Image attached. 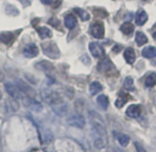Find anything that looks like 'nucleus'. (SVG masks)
Instances as JSON below:
<instances>
[{"label": "nucleus", "mask_w": 156, "mask_h": 152, "mask_svg": "<svg viewBox=\"0 0 156 152\" xmlns=\"http://www.w3.org/2000/svg\"><path fill=\"white\" fill-rule=\"evenodd\" d=\"M123 56H124L125 61H126V63H129V64H133L136 60V53L133 48H131V47L126 48V49L124 50Z\"/></svg>", "instance_id": "4468645a"}, {"label": "nucleus", "mask_w": 156, "mask_h": 152, "mask_svg": "<svg viewBox=\"0 0 156 152\" xmlns=\"http://www.w3.org/2000/svg\"><path fill=\"white\" fill-rule=\"evenodd\" d=\"M35 67H36L38 70L44 71V72H48V71H51V70H53V65H52V64L50 63V62H48V61L38 62V63H36Z\"/></svg>", "instance_id": "ddd939ff"}, {"label": "nucleus", "mask_w": 156, "mask_h": 152, "mask_svg": "<svg viewBox=\"0 0 156 152\" xmlns=\"http://www.w3.org/2000/svg\"><path fill=\"white\" fill-rule=\"evenodd\" d=\"M41 3L44 4H51L52 2H53V0H41Z\"/></svg>", "instance_id": "f704fd0d"}, {"label": "nucleus", "mask_w": 156, "mask_h": 152, "mask_svg": "<svg viewBox=\"0 0 156 152\" xmlns=\"http://www.w3.org/2000/svg\"><path fill=\"white\" fill-rule=\"evenodd\" d=\"M118 140H119V144L123 147H126L129 143V137L127 135H124V134H121V135L118 137Z\"/></svg>", "instance_id": "c85d7f7f"}, {"label": "nucleus", "mask_w": 156, "mask_h": 152, "mask_svg": "<svg viewBox=\"0 0 156 152\" xmlns=\"http://www.w3.org/2000/svg\"><path fill=\"white\" fill-rule=\"evenodd\" d=\"M103 89L101 83L99 82H93L90 85H89V92H90L91 95H97L98 92H100Z\"/></svg>", "instance_id": "393cba45"}, {"label": "nucleus", "mask_w": 156, "mask_h": 152, "mask_svg": "<svg viewBox=\"0 0 156 152\" xmlns=\"http://www.w3.org/2000/svg\"><path fill=\"white\" fill-rule=\"evenodd\" d=\"M19 1H20L21 3H23V6L29 5V4H30V1H29V0H19Z\"/></svg>", "instance_id": "72a5a7b5"}, {"label": "nucleus", "mask_w": 156, "mask_h": 152, "mask_svg": "<svg viewBox=\"0 0 156 152\" xmlns=\"http://www.w3.org/2000/svg\"><path fill=\"white\" fill-rule=\"evenodd\" d=\"M153 37H154V39H155V41H156V31H155L154 33H153Z\"/></svg>", "instance_id": "e433bc0d"}, {"label": "nucleus", "mask_w": 156, "mask_h": 152, "mask_svg": "<svg viewBox=\"0 0 156 152\" xmlns=\"http://www.w3.org/2000/svg\"><path fill=\"white\" fill-rule=\"evenodd\" d=\"M41 50H43V53L50 59H58L61 56V51L54 42L43 43L41 44Z\"/></svg>", "instance_id": "f03ea898"}, {"label": "nucleus", "mask_w": 156, "mask_h": 152, "mask_svg": "<svg viewBox=\"0 0 156 152\" xmlns=\"http://www.w3.org/2000/svg\"><path fill=\"white\" fill-rule=\"evenodd\" d=\"M48 23H49L50 25L54 26V27H58V26L60 25V23H58V20L55 18V17H52L51 19H49V21H48Z\"/></svg>", "instance_id": "2f4dec72"}, {"label": "nucleus", "mask_w": 156, "mask_h": 152, "mask_svg": "<svg viewBox=\"0 0 156 152\" xmlns=\"http://www.w3.org/2000/svg\"><path fill=\"white\" fill-rule=\"evenodd\" d=\"M148 20V14L146 13L144 10H139L136 13V17H135V21L138 26H144V24Z\"/></svg>", "instance_id": "f8f14e48"}, {"label": "nucleus", "mask_w": 156, "mask_h": 152, "mask_svg": "<svg viewBox=\"0 0 156 152\" xmlns=\"http://www.w3.org/2000/svg\"><path fill=\"white\" fill-rule=\"evenodd\" d=\"M74 11H76V13L79 15V16L81 17V19H82L83 21H86V20H88L89 19V14H88V12H86L85 10H83V9H79V8H76V9H74Z\"/></svg>", "instance_id": "a878e982"}, {"label": "nucleus", "mask_w": 156, "mask_h": 152, "mask_svg": "<svg viewBox=\"0 0 156 152\" xmlns=\"http://www.w3.org/2000/svg\"><path fill=\"white\" fill-rule=\"evenodd\" d=\"M89 120H90L93 132L94 134V139H106V129H105V123L101 115H99L97 112L90 111L88 113Z\"/></svg>", "instance_id": "f257e3e1"}, {"label": "nucleus", "mask_w": 156, "mask_h": 152, "mask_svg": "<svg viewBox=\"0 0 156 152\" xmlns=\"http://www.w3.org/2000/svg\"><path fill=\"white\" fill-rule=\"evenodd\" d=\"M65 26L68 28V29H73L76 28V26L78 25V20H76V17L72 14H69L67 16H65Z\"/></svg>", "instance_id": "dca6fc26"}, {"label": "nucleus", "mask_w": 156, "mask_h": 152, "mask_svg": "<svg viewBox=\"0 0 156 152\" xmlns=\"http://www.w3.org/2000/svg\"><path fill=\"white\" fill-rule=\"evenodd\" d=\"M144 1H147V0H144Z\"/></svg>", "instance_id": "58836bf2"}, {"label": "nucleus", "mask_w": 156, "mask_h": 152, "mask_svg": "<svg viewBox=\"0 0 156 152\" xmlns=\"http://www.w3.org/2000/svg\"><path fill=\"white\" fill-rule=\"evenodd\" d=\"M135 146H136V149H137V152H147L139 144H135Z\"/></svg>", "instance_id": "473e14b6"}, {"label": "nucleus", "mask_w": 156, "mask_h": 152, "mask_svg": "<svg viewBox=\"0 0 156 152\" xmlns=\"http://www.w3.org/2000/svg\"><path fill=\"white\" fill-rule=\"evenodd\" d=\"M68 123L74 128H79V129H83L85 125V119L83 116L81 115H72L68 119Z\"/></svg>", "instance_id": "0eeeda50"}, {"label": "nucleus", "mask_w": 156, "mask_h": 152, "mask_svg": "<svg viewBox=\"0 0 156 152\" xmlns=\"http://www.w3.org/2000/svg\"><path fill=\"white\" fill-rule=\"evenodd\" d=\"M5 12H6V14L10 15V16H16V15L19 14V11L17 10L14 5H11V4H8V5L5 6Z\"/></svg>", "instance_id": "cd10ccee"}, {"label": "nucleus", "mask_w": 156, "mask_h": 152, "mask_svg": "<svg viewBox=\"0 0 156 152\" xmlns=\"http://www.w3.org/2000/svg\"><path fill=\"white\" fill-rule=\"evenodd\" d=\"M97 102H98L99 107H101L103 110H106L107 107H108V98L105 95H100L97 98Z\"/></svg>", "instance_id": "5701e85b"}, {"label": "nucleus", "mask_w": 156, "mask_h": 152, "mask_svg": "<svg viewBox=\"0 0 156 152\" xmlns=\"http://www.w3.org/2000/svg\"><path fill=\"white\" fill-rule=\"evenodd\" d=\"M124 89H127V91H133L134 89V80L132 77H126L124 80Z\"/></svg>", "instance_id": "bb28decb"}, {"label": "nucleus", "mask_w": 156, "mask_h": 152, "mask_svg": "<svg viewBox=\"0 0 156 152\" xmlns=\"http://www.w3.org/2000/svg\"><path fill=\"white\" fill-rule=\"evenodd\" d=\"M126 99H127V97H126V98H124V97H122V94H119V98L116 100L115 104L117 105L118 107H121L122 105H123L124 103L126 102Z\"/></svg>", "instance_id": "7c9ffc66"}, {"label": "nucleus", "mask_w": 156, "mask_h": 152, "mask_svg": "<svg viewBox=\"0 0 156 152\" xmlns=\"http://www.w3.org/2000/svg\"><path fill=\"white\" fill-rule=\"evenodd\" d=\"M43 99L46 101L47 103H50V104H53V103H56L58 101H61V97L56 94L55 92H52V91H43V95H41Z\"/></svg>", "instance_id": "39448f33"}, {"label": "nucleus", "mask_w": 156, "mask_h": 152, "mask_svg": "<svg viewBox=\"0 0 156 152\" xmlns=\"http://www.w3.org/2000/svg\"><path fill=\"white\" fill-rule=\"evenodd\" d=\"M120 30H121V32L125 35H131L132 33L134 32V26H133V24H131V23H124L121 25Z\"/></svg>", "instance_id": "412c9836"}, {"label": "nucleus", "mask_w": 156, "mask_h": 152, "mask_svg": "<svg viewBox=\"0 0 156 152\" xmlns=\"http://www.w3.org/2000/svg\"><path fill=\"white\" fill-rule=\"evenodd\" d=\"M146 85L148 87H153L154 85H156V74L155 72H151L147 76L146 81H144Z\"/></svg>", "instance_id": "4be33fe9"}, {"label": "nucleus", "mask_w": 156, "mask_h": 152, "mask_svg": "<svg viewBox=\"0 0 156 152\" xmlns=\"http://www.w3.org/2000/svg\"><path fill=\"white\" fill-rule=\"evenodd\" d=\"M89 32L96 38H103V36H104V26L100 21H96L90 26Z\"/></svg>", "instance_id": "20e7f679"}, {"label": "nucleus", "mask_w": 156, "mask_h": 152, "mask_svg": "<svg viewBox=\"0 0 156 152\" xmlns=\"http://www.w3.org/2000/svg\"><path fill=\"white\" fill-rule=\"evenodd\" d=\"M135 41L138 46H141V45H144V44L148 42V38H147L146 34H144V32H137L136 33Z\"/></svg>", "instance_id": "b1692460"}, {"label": "nucleus", "mask_w": 156, "mask_h": 152, "mask_svg": "<svg viewBox=\"0 0 156 152\" xmlns=\"http://www.w3.org/2000/svg\"><path fill=\"white\" fill-rule=\"evenodd\" d=\"M113 68H114V65L108 58H105V59H103V60H101L98 64V70L100 72H108L109 70H112Z\"/></svg>", "instance_id": "9d476101"}, {"label": "nucleus", "mask_w": 156, "mask_h": 152, "mask_svg": "<svg viewBox=\"0 0 156 152\" xmlns=\"http://www.w3.org/2000/svg\"><path fill=\"white\" fill-rule=\"evenodd\" d=\"M36 31L38 33L39 37L41 39H46V38H49V37L52 36V32L49 28L47 27H39V28H36Z\"/></svg>", "instance_id": "6ab92c4d"}, {"label": "nucleus", "mask_w": 156, "mask_h": 152, "mask_svg": "<svg viewBox=\"0 0 156 152\" xmlns=\"http://www.w3.org/2000/svg\"><path fill=\"white\" fill-rule=\"evenodd\" d=\"M1 98H2V94H1V91H0V100H1Z\"/></svg>", "instance_id": "4c0bfd02"}, {"label": "nucleus", "mask_w": 156, "mask_h": 152, "mask_svg": "<svg viewBox=\"0 0 156 152\" xmlns=\"http://www.w3.org/2000/svg\"><path fill=\"white\" fill-rule=\"evenodd\" d=\"M44 142L45 143H50L52 139H53V134L51 133V131L50 130H45L44 131Z\"/></svg>", "instance_id": "c756f323"}, {"label": "nucleus", "mask_w": 156, "mask_h": 152, "mask_svg": "<svg viewBox=\"0 0 156 152\" xmlns=\"http://www.w3.org/2000/svg\"><path fill=\"white\" fill-rule=\"evenodd\" d=\"M15 36L12 32H2L0 33V42L5 45H11L14 42Z\"/></svg>", "instance_id": "2eb2a0df"}, {"label": "nucleus", "mask_w": 156, "mask_h": 152, "mask_svg": "<svg viewBox=\"0 0 156 152\" xmlns=\"http://www.w3.org/2000/svg\"><path fill=\"white\" fill-rule=\"evenodd\" d=\"M39 53V50H38V47H37L35 44H29L25 47L23 49V56L26 58H29V59H32V58H35L37 56Z\"/></svg>", "instance_id": "6e6552de"}, {"label": "nucleus", "mask_w": 156, "mask_h": 152, "mask_svg": "<svg viewBox=\"0 0 156 152\" xmlns=\"http://www.w3.org/2000/svg\"><path fill=\"white\" fill-rule=\"evenodd\" d=\"M142 56L147 59H153L156 56V48L153 47V46H149V47H146L144 50H142Z\"/></svg>", "instance_id": "aec40b11"}, {"label": "nucleus", "mask_w": 156, "mask_h": 152, "mask_svg": "<svg viewBox=\"0 0 156 152\" xmlns=\"http://www.w3.org/2000/svg\"><path fill=\"white\" fill-rule=\"evenodd\" d=\"M4 87H5V91L9 94V96H11L13 99L18 100V99L23 98V92L18 89L17 85L13 84V83H5Z\"/></svg>", "instance_id": "7ed1b4c3"}, {"label": "nucleus", "mask_w": 156, "mask_h": 152, "mask_svg": "<svg viewBox=\"0 0 156 152\" xmlns=\"http://www.w3.org/2000/svg\"><path fill=\"white\" fill-rule=\"evenodd\" d=\"M16 83H17V86H18V89H20L23 94H28V95L34 94V91L32 89V87L29 86L28 84H26V83L23 82V81L16 80Z\"/></svg>", "instance_id": "f3484780"}, {"label": "nucleus", "mask_w": 156, "mask_h": 152, "mask_svg": "<svg viewBox=\"0 0 156 152\" xmlns=\"http://www.w3.org/2000/svg\"><path fill=\"white\" fill-rule=\"evenodd\" d=\"M4 78H5V77H4V74L1 71V69H0V82H1V81H3Z\"/></svg>", "instance_id": "c9c22d12"}, {"label": "nucleus", "mask_w": 156, "mask_h": 152, "mask_svg": "<svg viewBox=\"0 0 156 152\" xmlns=\"http://www.w3.org/2000/svg\"><path fill=\"white\" fill-rule=\"evenodd\" d=\"M89 51L93 54L94 58H102L104 56V49L102 48V46L98 43H90L89 44Z\"/></svg>", "instance_id": "1a4fd4ad"}, {"label": "nucleus", "mask_w": 156, "mask_h": 152, "mask_svg": "<svg viewBox=\"0 0 156 152\" xmlns=\"http://www.w3.org/2000/svg\"><path fill=\"white\" fill-rule=\"evenodd\" d=\"M5 105L8 111L12 112V113H15V112H17L19 110V103L15 99H9V100H6Z\"/></svg>", "instance_id": "a211bd4d"}, {"label": "nucleus", "mask_w": 156, "mask_h": 152, "mask_svg": "<svg viewBox=\"0 0 156 152\" xmlns=\"http://www.w3.org/2000/svg\"><path fill=\"white\" fill-rule=\"evenodd\" d=\"M140 112H141V107H140V105L132 104L127 107L126 115L129 116V117H132V118H137V117H139Z\"/></svg>", "instance_id": "9b49d317"}, {"label": "nucleus", "mask_w": 156, "mask_h": 152, "mask_svg": "<svg viewBox=\"0 0 156 152\" xmlns=\"http://www.w3.org/2000/svg\"><path fill=\"white\" fill-rule=\"evenodd\" d=\"M51 107H52V111L58 116H65L68 112V107L65 102H63L62 100L58 101L56 103H53L51 104Z\"/></svg>", "instance_id": "423d86ee"}]
</instances>
